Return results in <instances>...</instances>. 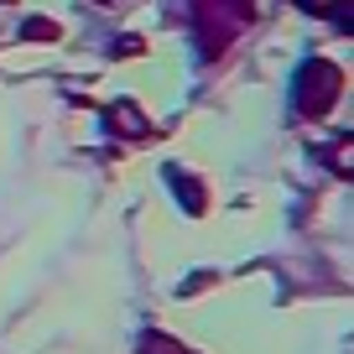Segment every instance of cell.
Masks as SVG:
<instances>
[{
	"label": "cell",
	"mask_w": 354,
	"mask_h": 354,
	"mask_svg": "<svg viewBox=\"0 0 354 354\" xmlns=\"http://www.w3.org/2000/svg\"><path fill=\"white\" fill-rule=\"evenodd\" d=\"M344 88V73L328 63V57H308V63L297 68V94H292V104H297V115H328L333 100H339Z\"/></svg>",
	"instance_id": "1"
},
{
	"label": "cell",
	"mask_w": 354,
	"mask_h": 354,
	"mask_svg": "<svg viewBox=\"0 0 354 354\" xmlns=\"http://www.w3.org/2000/svg\"><path fill=\"white\" fill-rule=\"evenodd\" d=\"M250 21V11H224V6H198L193 11V26H198V47H203V57H214L224 42H230L240 26Z\"/></svg>",
	"instance_id": "2"
},
{
	"label": "cell",
	"mask_w": 354,
	"mask_h": 354,
	"mask_svg": "<svg viewBox=\"0 0 354 354\" xmlns=\"http://www.w3.org/2000/svg\"><path fill=\"white\" fill-rule=\"evenodd\" d=\"M167 183H172V193L183 198L188 214H203V188L193 183V177H183V167H167Z\"/></svg>",
	"instance_id": "3"
},
{
	"label": "cell",
	"mask_w": 354,
	"mask_h": 354,
	"mask_svg": "<svg viewBox=\"0 0 354 354\" xmlns=\"http://www.w3.org/2000/svg\"><path fill=\"white\" fill-rule=\"evenodd\" d=\"M110 125H115V131H120V136H146V120H141V110H136V104H110Z\"/></svg>",
	"instance_id": "4"
},
{
	"label": "cell",
	"mask_w": 354,
	"mask_h": 354,
	"mask_svg": "<svg viewBox=\"0 0 354 354\" xmlns=\"http://www.w3.org/2000/svg\"><path fill=\"white\" fill-rule=\"evenodd\" d=\"M349 146H354L349 136H339V141H333L328 151H318V156H323V162H328V167H333L339 177H349Z\"/></svg>",
	"instance_id": "5"
},
{
	"label": "cell",
	"mask_w": 354,
	"mask_h": 354,
	"mask_svg": "<svg viewBox=\"0 0 354 354\" xmlns=\"http://www.w3.org/2000/svg\"><path fill=\"white\" fill-rule=\"evenodd\" d=\"M141 354H188V349H183V344H172L167 333H146V339H141Z\"/></svg>",
	"instance_id": "6"
}]
</instances>
